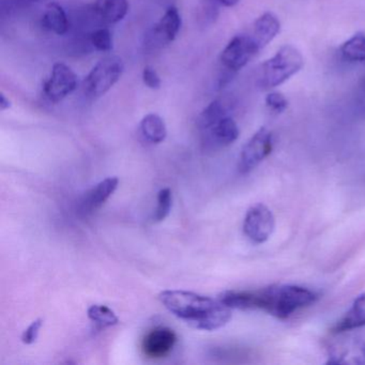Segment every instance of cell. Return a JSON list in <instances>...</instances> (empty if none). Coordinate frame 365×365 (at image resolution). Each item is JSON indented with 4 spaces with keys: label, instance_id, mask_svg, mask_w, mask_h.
<instances>
[{
    "label": "cell",
    "instance_id": "12",
    "mask_svg": "<svg viewBox=\"0 0 365 365\" xmlns=\"http://www.w3.org/2000/svg\"><path fill=\"white\" fill-rule=\"evenodd\" d=\"M202 132V140L209 147H227L238 140V125L232 116L223 117Z\"/></svg>",
    "mask_w": 365,
    "mask_h": 365
},
{
    "label": "cell",
    "instance_id": "19",
    "mask_svg": "<svg viewBox=\"0 0 365 365\" xmlns=\"http://www.w3.org/2000/svg\"><path fill=\"white\" fill-rule=\"evenodd\" d=\"M227 115L230 114H228L225 102L221 99L215 100L198 116V128H200V131H204V130L208 129L213 123H217L220 119L227 116Z\"/></svg>",
    "mask_w": 365,
    "mask_h": 365
},
{
    "label": "cell",
    "instance_id": "17",
    "mask_svg": "<svg viewBox=\"0 0 365 365\" xmlns=\"http://www.w3.org/2000/svg\"><path fill=\"white\" fill-rule=\"evenodd\" d=\"M140 134L150 144H161L168 136V129L163 119L158 114H148L142 119Z\"/></svg>",
    "mask_w": 365,
    "mask_h": 365
},
{
    "label": "cell",
    "instance_id": "6",
    "mask_svg": "<svg viewBox=\"0 0 365 365\" xmlns=\"http://www.w3.org/2000/svg\"><path fill=\"white\" fill-rule=\"evenodd\" d=\"M273 149V135L267 128L262 127L247 140L239 158L238 170L241 174H249L255 170Z\"/></svg>",
    "mask_w": 365,
    "mask_h": 365
},
{
    "label": "cell",
    "instance_id": "18",
    "mask_svg": "<svg viewBox=\"0 0 365 365\" xmlns=\"http://www.w3.org/2000/svg\"><path fill=\"white\" fill-rule=\"evenodd\" d=\"M328 363L331 364H344V363H356L365 364V343L354 341L344 347L341 351L333 352Z\"/></svg>",
    "mask_w": 365,
    "mask_h": 365
},
{
    "label": "cell",
    "instance_id": "1",
    "mask_svg": "<svg viewBox=\"0 0 365 365\" xmlns=\"http://www.w3.org/2000/svg\"><path fill=\"white\" fill-rule=\"evenodd\" d=\"M159 299L170 313L198 330H217L232 318V309L219 299L185 290H165Z\"/></svg>",
    "mask_w": 365,
    "mask_h": 365
},
{
    "label": "cell",
    "instance_id": "4",
    "mask_svg": "<svg viewBox=\"0 0 365 365\" xmlns=\"http://www.w3.org/2000/svg\"><path fill=\"white\" fill-rule=\"evenodd\" d=\"M125 71V63L118 56H108L99 61L83 82L84 93L91 98L106 95L118 83Z\"/></svg>",
    "mask_w": 365,
    "mask_h": 365
},
{
    "label": "cell",
    "instance_id": "21",
    "mask_svg": "<svg viewBox=\"0 0 365 365\" xmlns=\"http://www.w3.org/2000/svg\"><path fill=\"white\" fill-rule=\"evenodd\" d=\"M341 54L346 61H365V35L356 34L341 46Z\"/></svg>",
    "mask_w": 365,
    "mask_h": 365
},
{
    "label": "cell",
    "instance_id": "5",
    "mask_svg": "<svg viewBox=\"0 0 365 365\" xmlns=\"http://www.w3.org/2000/svg\"><path fill=\"white\" fill-rule=\"evenodd\" d=\"M78 78L76 72L63 63L53 66L50 76L42 85L44 98L51 103H59L78 88Z\"/></svg>",
    "mask_w": 365,
    "mask_h": 365
},
{
    "label": "cell",
    "instance_id": "20",
    "mask_svg": "<svg viewBox=\"0 0 365 365\" xmlns=\"http://www.w3.org/2000/svg\"><path fill=\"white\" fill-rule=\"evenodd\" d=\"M89 319L98 327V328H110L119 324L118 317L114 311L102 304H93L87 311Z\"/></svg>",
    "mask_w": 365,
    "mask_h": 365
},
{
    "label": "cell",
    "instance_id": "25",
    "mask_svg": "<svg viewBox=\"0 0 365 365\" xmlns=\"http://www.w3.org/2000/svg\"><path fill=\"white\" fill-rule=\"evenodd\" d=\"M264 101H266V106L277 114L283 113L288 108L287 99L281 93H277V91L268 93Z\"/></svg>",
    "mask_w": 365,
    "mask_h": 365
},
{
    "label": "cell",
    "instance_id": "2",
    "mask_svg": "<svg viewBox=\"0 0 365 365\" xmlns=\"http://www.w3.org/2000/svg\"><path fill=\"white\" fill-rule=\"evenodd\" d=\"M317 294L302 286L275 285L249 290L250 309H262L277 319H287L299 309L315 302Z\"/></svg>",
    "mask_w": 365,
    "mask_h": 365
},
{
    "label": "cell",
    "instance_id": "10",
    "mask_svg": "<svg viewBox=\"0 0 365 365\" xmlns=\"http://www.w3.org/2000/svg\"><path fill=\"white\" fill-rule=\"evenodd\" d=\"M177 344V334L168 327H157L149 331L142 341L143 354L149 359L168 356Z\"/></svg>",
    "mask_w": 365,
    "mask_h": 365
},
{
    "label": "cell",
    "instance_id": "7",
    "mask_svg": "<svg viewBox=\"0 0 365 365\" xmlns=\"http://www.w3.org/2000/svg\"><path fill=\"white\" fill-rule=\"evenodd\" d=\"M259 51V46L252 36H236L224 48L220 61L228 72H237L245 68Z\"/></svg>",
    "mask_w": 365,
    "mask_h": 365
},
{
    "label": "cell",
    "instance_id": "27",
    "mask_svg": "<svg viewBox=\"0 0 365 365\" xmlns=\"http://www.w3.org/2000/svg\"><path fill=\"white\" fill-rule=\"evenodd\" d=\"M42 324H43V320L40 319V318L31 322L29 328L23 332V343L26 344V345H31V344L35 343L38 339V336H39L40 329L42 328Z\"/></svg>",
    "mask_w": 365,
    "mask_h": 365
},
{
    "label": "cell",
    "instance_id": "28",
    "mask_svg": "<svg viewBox=\"0 0 365 365\" xmlns=\"http://www.w3.org/2000/svg\"><path fill=\"white\" fill-rule=\"evenodd\" d=\"M10 108H11V101L4 93H1L0 95V110L5 112V110H9Z\"/></svg>",
    "mask_w": 365,
    "mask_h": 365
},
{
    "label": "cell",
    "instance_id": "11",
    "mask_svg": "<svg viewBox=\"0 0 365 365\" xmlns=\"http://www.w3.org/2000/svg\"><path fill=\"white\" fill-rule=\"evenodd\" d=\"M118 185L119 179L117 177H108L91 187L78 202V212L86 217L93 215L106 204V200L116 191Z\"/></svg>",
    "mask_w": 365,
    "mask_h": 365
},
{
    "label": "cell",
    "instance_id": "13",
    "mask_svg": "<svg viewBox=\"0 0 365 365\" xmlns=\"http://www.w3.org/2000/svg\"><path fill=\"white\" fill-rule=\"evenodd\" d=\"M281 31V22L272 12H266L254 23L253 36L260 50L266 48Z\"/></svg>",
    "mask_w": 365,
    "mask_h": 365
},
{
    "label": "cell",
    "instance_id": "3",
    "mask_svg": "<svg viewBox=\"0 0 365 365\" xmlns=\"http://www.w3.org/2000/svg\"><path fill=\"white\" fill-rule=\"evenodd\" d=\"M304 65V59L298 48L285 46L277 51L272 58L260 67L259 85L264 91L275 88L298 73Z\"/></svg>",
    "mask_w": 365,
    "mask_h": 365
},
{
    "label": "cell",
    "instance_id": "26",
    "mask_svg": "<svg viewBox=\"0 0 365 365\" xmlns=\"http://www.w3.org/2000/svg\"><path fill=\"white\" fill-rule=\"evenodd\" d=\"M143 82L148 88L153 91L161 88L162 81L158 74L157 70L151 66H146L143 70L142 74Z\"/></svg>",
    "mask_w": 365,
    "mask_h": 365
},
{
    "label": "cell",
    "instance_id": "23",
    "mask_svg": "<svg viewBox=\"0 0 365 365\" xmlns=\"http://www.w3.org/2000/svg\"><path fill=\"white\" fill-rule=\"evenodd\" d=\"M91 43L99 52L108 53L113 50V36L108 29H99L91 36Z\"/></svg>",
    "mask_w": 365,
    "mask_h": 365
},
{
    "label": "cell",
    "instance_id": "8",
    "mask_svg": "<svg viewBox=\"0 0 365 365\" xmlns=\"http://www.w3.org/2000/svg\"><path fill=\"white\" fill-rule=\"evenodd\" d=\"M275 219L272 211L264 204H256L247 210L243 221V232L252 242H266L274 232Z\"/></svg>",
    "mask_w": 365,
    "mask_h": 365
},
{
    "label": "cell",
    "instance_id": "29",
    "mask_svg": "<svg viewBox=\"0 0 365 365\" xmlns=\"http://www.w3.org/2000/svg\"><path fill=\"white\" fill-rule=\"evenodd\" d=\"M215 3L219 4L222 7H235V6L238 5L239 1L240 0H215Z\"/></svg>",
    "mask_w": 365,
    "mask_h": 365
},
{
    "label": "cell",
    "instance_id": "24",
    "mask_svg": "<svg viewBox=\"0 0 365 365\" xmlns=\"http://www.w3.org/2000/svg\"><path fill=\"white\" fill-rule=\"evenodd\" d=\"M354 112L365 120V78L356 85L354 97Z\"/></svg>",
    "mask_w": 365,
    "mask_h": 365
},
{
    "label": "cell",
    "instance_id": "22",
    "mask_svg": "<svg viewBox=\"0 0 365 365\" xmlns=\"http://www.w3.org/2000/svg\"><path fill=\"white\" fill-rule=\"evenodd\" d=\"M173 196L172 191L168 187L162 189L158 193L157 197V208H155V213H153V220L155 223L164 221L168 217L172 208Z\"/></svg>",
    "mask_w": 365,
    "mask_h": 365
},
{
    "label": "cell",
    "instance_id": "14",
    "mask_svg": "<svg viewBox=\"0 0 365 365\" xmlns=\"http://www.w3.org/2000/svg\"><path fill=\"white\" fill-rule=\"evenodd\" d=\"M129 7L128 0H96L93 11L102 22L116 24L127 16Z\"/></svg>",
    "mask_w": 365,
    "mask_h": 365
},
{
    "label": "cell",
    "instance_id": "9",
    "mask_svg": "<svg viewBox=\"0 0 365 365\" xmlns=\"http://www.w3.org/2000/svg\"><path fill=\"white\" fill-rule=\"evenodd\" d=\"M182 25L180 12L172 6L155 23L146 36V44L151 48H163L175 41Z\"/></svg>",
    "mask_w": 365,
    "mask_h": 365
},
{
    "label": "cell",
    "instance_id": "15",
    "mask_svg": "<svg viewBox=\"0 0 365 365\" xmlns=\"http://www.w3.org/2000/svg\"><path fill=\"white\" fill-rule=\"evenodd\" d=\"M362 327H365V292L354 300L351 309L333 327L332 332L341 334Z\"/></svg>",
    "mask_w": 365,
    "mask_h": 365
},
{
    "label": "cell",
    "instance_id": "16",
    "mask_svg": "<svg viewBox=\"0 0 365 365\" xmlns=\"http://www.w3.org/2000/svg\"><path fill=\"white\" fill-rule=\"evenodd\" d=\"M42 27L57 36H63L69 31V19L65 9L57 3H52L46 7L42 16Z\"/></svg>",
    "mask_w": 365,
    "mask_h": 365
},
{
    "label": "cell",
    "instance_id": "30",
    "mask_svg": "<svg viewBox=\"0 0 365 365\" xmlns=\"http://www.w3.org/2000/svg\"><path fill=\"white\" fill-rule=\"evenodd\" d=\"M24 1H36V0H24Z\"/></svg>",
    "mask_w": 365,
    "mask_h": 365
}]
</instances>
